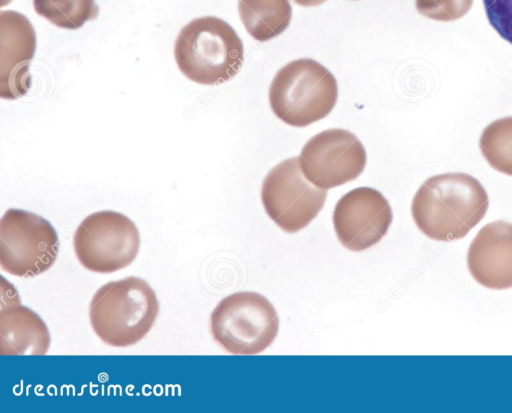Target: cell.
<instances>
[{
    "mask_svg": "<svg viewBox=\"0 0 512 413\" xmlns=\"http://www.w3.org/2000/svg\"><path fill=\"white\" fill-rule=\"evenodd\" d=\"M337 96L334 75L310 58L286 64L276 73L269 88L273 113L294 127H306L325 118L334 108Z\"/></svg>",
    "mask_w": 512,
    "mask_h": 413,
    "instance_id": "4",
    "label": "cell"
},
{
    "mask_svg": "<svg viewBox=\"0 0 512 413\" xmlns=\"http://www.w3.org/2000/svg\"><path fill=\"white\" fill-rule=\"evenodd\" d=\"M50 345V334L42 318L19 298L1 305L0 354L44 355Z\"/></svg>",
    "mask_w": 512,
    "mask_h": 413,
    "instance_id": "13",
    "label": "cell"
},
{
    "mask_svg": "<svg viewBox=\"0 0 512 413\" xmlns=\"http://www.w3.org/2000/svg\"><path fill=\"white\" fill-rule=\"evenodd\" d=\"M393 214L388 200L376 189L358 187L336 203L333 224L341 244L363 251L377 244L388 232Z\"/></svg>",
    "mask_w": 512,
    "mask_h": 413,
    "instance_id": "10",
    "label": "cell"
},
{
    "mask_svg": "<svg viewBox=\"0 0 512 413\" xmlns=\"http://www.w3.org/2000/svg\"><path fill=\"white\" fill-rule=\"evenodd\" d=\"M36 49L35 30L26 16L0 13V97L17 99L30 88L29 65Z\"/></svg>",
    "mask_w": 512,
    "mask_h": 413,
    "instance_id": "11",
    "label": "cell"
},
{
    "mask_svg": "<svg viewBox=\"0 0 512 413\" xmlns=\"http://www.w3.org/2000/svg\"><path fill=\"white\" fill-rule=\"evenodd\" d=\"M140 247L135 223L112 210L94 212L79 224L73 237L81 265L96 273H112L130 265Z\"/></svg>",
    "mask_w": 512,
    "mask_h": 413,
    "instance_id": "7",
    "label": "cell"
},
{
    "mask_svg": "<svg viewBox=\"0 0 512 413\" xmlns=\"http://www.w3.org/2000/svg\"><path fill=\"white\" fill-rule=\"evenodd\" d=\"M479 146L492 168L512 176V116L497 119L486 126Z\"/></svg>",
    "mask_w": 512,
    "mask_h": 413,
    "instance_id": "16",
    "label": "cell"
},
{
    "mask_svg": "<svg viewBox=\"0 0 512 413\" xmlns=\"http://www.w3.org/2000/svg\"><path fill=\"white\" fill-rule=\"evenodd\" d=\"M279 318L263 295L244 291L223 298L210 316L213 339L228 353L254 355L277 336Z\"/></svg>",
    "mask_w": 512,
    "mask_h": 413,
    "instance_id": "5",
    "label": "cell"
},
{
    "mask_svg": "<svg viewBox=\"0 0 512 413\" xmlns=\"http://www.w3.org/2000/svg\"><path fill=\"white\" fill-rule=\"evenodd\" d=\"M483 5L490 25L512 44V0H483Z\"/></svg>",
    "mask_w": 512,
    "mask_h": 413,
    "instance_id": "18",
    "label": "cell"
},
{
    "mask_svg": "<svg viewBox=\"0 0 512 413\" xmlns=\"http://www.w3.org/2000/svg\"><path fill=\"white\" fill-rule=\"evenodd\" d=\"M174 57L182 74L202 85H217L233 78L244 59L243 43L223 19H193L179 32Z\"/></svg>",
    "mask_w": 512,
    "mask_h": 413,
    "instance_id": "3",
    "label": "cell"
},
{
    "mask_svg": "<svg viewBox=\"0 0 512 413\" xmlns=\"http://www.w3.org/2000/svg\"><path fill=\"white\" fill-rule=\"evenodd\" d=\"M294 3L305 6V7H312V6H318L324 3L327 0H292Z\"/></svg>",
    "mask_w": 512,
    "mask_h": 413,
    "instance_id": "19",
    "label": "cell"
},
{
    "mask_svg": "<svg viewBox=\"0 0 512 413\" xmlns=\"http://www.w3.org/2000/svg\"><path fill=\"white\" fill-rule=\"evenodd\" d=\"M35 12L56 27L75 30L98 16L95 0H33Z\"/></svg>",
    "mask_w": 512,
    "mask_h": 413,
    "instance_id": "15",
    "label": "cell"
},
{
    "mask_svg": "<svg viewBox=\"0 0 512 413\" xmlns=\"http://www.w3.org/2000/svg\"><path fill=\"white\" fill-rule=\"evenodd\" d=\"M326 198L327 190L306 179L297 157L274 166L261 188L267 215L287 233L305 228L318 215Z\"/></svg>",
    "mask_w": 512,
    "mask_h": 413,
    "instance_id": "8",
    "label": "cell"
},
{
    "mask_svg": "<svg viewBox=\"0 0 512 413\" xmlns=\"http://www.w3.org/2000/svg\"><path fill=\"white\" fill-rule=\"evenodd\" d=\"M59 252L52 224L35 213L10 208L0 220V267L17 277H34L47 271Z\"/></svg>",
    "mask_w": 512,
    "mask_h": 413,
    "instance_id": "6",
    "label": "cell"
},
{
    "mask_svg": "<svg viewBox=\"0 0 512 413\" xmlns=\"http://www.w3.org/2000/svg\"><path fill=\"white\" fill-rule=\"evenodd\" d=\"M467 266L488 289L512 288V224L498 220L484 225L469 246Z\"/></svg>",
    "mask_w": 512,
    "mask_h": 413,
    "instance_id": "12",
    "label": "cell"
},
{
    "mask_svg": "<svg viewBox=\"0 0 512 413\" xmlns=\"http://www.w3.org/2000/svg\"><path fill=\"white\" fill-rule=\"evenodd\" d=\"M489 199L482 184L466 173L428 178L415 193L411 213L418 229L436 241L466 236L485 216Z\"/></svg>",
    "mask_w": 512,
    "mask_h": 413,
    "instance_id": "1",
    "label": "cell"
},
{
    "mask_svg": "<svg viewBox=\"0 0 512 413\" xmlns=\"http://www.w3.org/2000/svg\"><path fill=\"white\" fill-rule=\"evenodd\" d=\"M238 11L247 32L260 42L283 33L292 16L288 0H238Z\"/></svg>",
    "mask_w": 512,
    "mask_h": 413,
    "instance_id": "14",
    "label": "cell"
},
{
    "mask_svg": "<svg viewBox=\"0 0 512 413\" xmlns=\"http://www.w3.org/2000/svg\"><path fill=\"white\" fill-rule=\"evenodd\" d=\"M158 313L154 290L145 280L134 276L104 284L89 305L93 331L112 347L138 343L150 331Z\"/></svg>",
    "mask_w": 512,
    "mask_h": 413,
    "instance_id": "2",
    "label": "cell"
},
{
    "mask_svg": "<svg viewBox=\"0 0 512 413\" xmlns=\"http://www.w3.org/2000/svg\"><path fill=\"white\" fill-rule=\"evenodd\" d=\"M298 158L306 179L327 190L355 180L364 171L367 156L353 133L332 128L311 137Z\"/></svg>",
    "mask_w": 512,
    "mask_h": 413,
    "instance_id": "9",
    "label": "cell"
},
{
    "mask_svg": "<svg viewBox=\"0 0 512 413\" xmlns=\"http://www.w3.org/2000/svg\"><path fill=\"white\" fill-rule=\"evenodd\" d=\"M474 0H415L417 11L432 20L454 21L471 9Z\"/></svg>",
    "mask_w": 512,
    "mask_h": 413,
    "instance_id": "17",
    "label": "cell"
}]
</instances>
